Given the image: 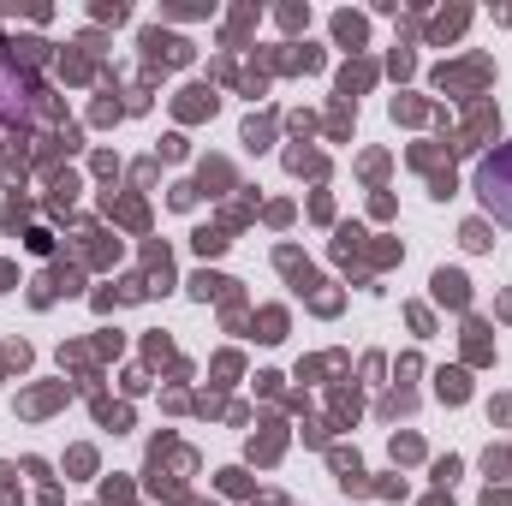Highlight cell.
<instances>
[{
  "label": "cell",
  "mask_w": 512,
  "mask_h": 506,
  "mask_svg": "<svg viewBox=\"0 0 512 506\" xmlns=\"http://www.w3.org/2000/svg\"><path fill=\"white\" fill-rule=\"evenodd\" d=\"M477 203H483L501 227H512V143H501L495 155L477 161Z\"/></svg>",
  "instance_id": "cell-1"
}]
</instances>
